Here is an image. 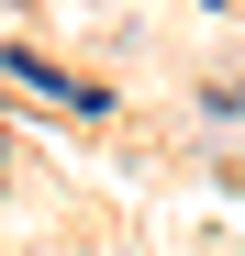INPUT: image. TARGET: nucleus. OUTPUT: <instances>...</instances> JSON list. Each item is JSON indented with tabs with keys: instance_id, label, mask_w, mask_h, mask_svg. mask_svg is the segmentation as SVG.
Wrapping results in <instances>:
<instances>
[{
	"instance_id": "obj_1",
	"label": "nucleus",
	"mask_w": 245,
	"mask_h": 256,
	"mask_svg": "<svg viewBox=\"0 0 245 256\" xmlns=\"http://www.w3.org/2000/svg\"><path fill=\"white\" fill-rule=\"evenodd\" d=\"M0 78H12V90H34V100H56V112H100V100H112V90H90V78H67V67L22 56V45H0Z\"/></svg>"
}]
</instances>
